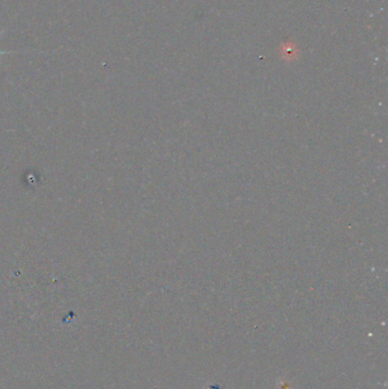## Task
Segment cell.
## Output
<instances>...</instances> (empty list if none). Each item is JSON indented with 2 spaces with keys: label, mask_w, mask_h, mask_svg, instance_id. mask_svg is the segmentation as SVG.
Masks as SVG:
<instances>
[{
  "label": "cell",
  "mask_w": 388,
  "mask_h": 389,
  "mask_svg": "<svg viewBox=\"0 0 388 389\" xmlns=\"http://www.w3.org/2000/svg\"><path fill=\"white\" fill-rule=\"evenodd\" d=\"M7 54L6 52H0V55Z\"/></svg>",
  "instance_id": "obj_1"
},
{
  "label": "cell",
  "mask_w": 388,
  "mask_h": 389,
  "mask_svg": "<svg viewBox=\"0 0 388 389\" xmlns=\"http://www.w3.org/2000/svg\"><path fill=\"white\" fill-rule=\"evenodd\" d=\"M1 33H3V31L0 32V35H1Z\"/></svg>",
  "instance_id": "obj_2"
}]
</instances>
